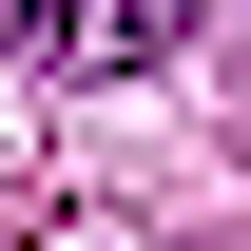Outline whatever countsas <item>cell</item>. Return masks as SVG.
Listing matches in <instances>:
<instances>
[{"label": "cell", "mask_w": 251, "mask_h": 251, "mask_svg": "<svg viewBox=\"0 0 251 251\" xmlns=\"http://www.w3.org/2000/svg\"><path fill=\"white\" fill-rule=\"evenodd\" d=\"M0 20H20L39 77H155L174 39H193V0H0Z\"/></svg>", "instance_id": "cell-1"}]
</instances>
